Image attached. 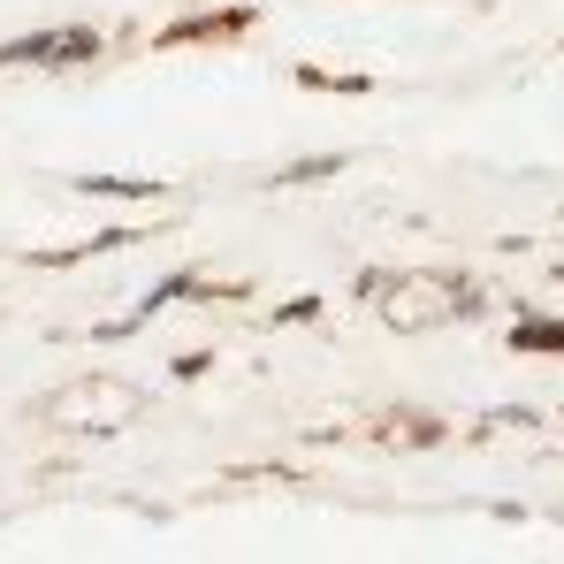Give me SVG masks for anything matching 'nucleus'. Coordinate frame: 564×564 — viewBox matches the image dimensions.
Masks as SVG:
<instances>
[{
  "mask_svg": "<svg viewBox=\"0 0 564 564\" xmlns=\"http://www.w3.org/2000/svg\"><path fill=\"white\" fill-rule=\"evenodd\" d=\"M206 367H214V351H184V359H176V381H198Z\"/></svg>",
  "mask_w": 564,
  "mask_h": 564,
  "instance_id": "nucleus-11",
  "label": "nucleus"
},
{
  "mask_svg": "<svg viewBox=\"0 0 564 564\" xmlns=\"http://www.w3.org/2000/svg\"><path fill=\"white\" fill-rule=\"evenodd\" d=\"M397 420H404V427H389V443H443V435H451L435 412H397Z\"/></svg>",
  "mask_w": 564,
  "mask_h": 564,
  "instance_id": "nucleus-9",
  "label": "nucleus"
},
{
  "mask_svg": "<svg viewBox=\"0 0 564 564\" xmlns=\"http://www.w3.org/2000/svg\"><path fill=\"white\" fill-rule=\"evenodd\" d=\"M99 54H107V31L99 23H46V31L0 39V69H85Z\"/></svg>",
  "mask_w": 564,
  "mask_h": 564,
  "instance_id": "nucleus-1",
  "label": "nucleus"
},
{
  "mask_svg": "<svg viewBox=\"0 0 564 564\" xmlns=\"http://www.w3.org/2000/svg\"><path fill=\"white\" fill-rule=\"evenodd\" d=\"M198 290H206V275H198V268H176V275L145 282L130 313H115V321H99V328H93V344H115V336H138V328H145L153 313H169V305H198Z\"/></svg>",
  "mask_w": 564,
  "mask_h": 564,
  "instance_id": "nucleus-2",
  "label": "nucleus"
},
{
  "mask_svg": "<svg viewBox=\"0 0 564 564\" xmlns=\"http://www.w3.org/2000/svg\"><path fill=\"white\" fill-rule=\"evenodd\" d=\"M153 229H130V221H115V229H93L85 245H62V252H23V268H85L99 252H130V245H145Z\"/></svg>",
  "mask_w": 564,
  "mask_h": 564,
  "instance_id": "nucleus-4",
  "label": "nucleus"
},
{
  "mask_svg": "<svg viewBox=\"0 0 564 564\" xmlns=\"http://www.w3.org/2000/svg\"><path fill=\"white\" fill-rule=\"evenodd\" d=\"M252 23H260V8H252V0H229V8H198L184 23L153 31V46H161V54H176V46H214V39H245Z\"/></svg>",
  "mask_w": 564,
  "mask_h": 564,
  "instance_id": "nucleus-3",
  "label": "nucleus"
},
{
  "mask_svg": "<svg viewBox=\"0 0 564 564\" xmlns=\"http://www.w3.org/2000/svg\"><path fill=\"white\" fill-rule=\"evenodd\" d=\"M344 169H351V153H305V161H290V169H282L275 184H282V191H297V184H328V176H344Z\"/></svg>",
  "mask_w": 564,
  "mask_h": 564,
  "instance_id": "nucleus-8",
  "label": "nucleus"
},
{
  "mask_svg": "<svg viewBox=\"0 0 564 564\" xmlns=\"http://www.w3.org/2000/svg\"><path fill=\"white\" fill-rule=\"evenodd\" d=\"M557 420H564V404H557Z\"/></svg>",
  "mask_w": 564,
  "mask_h": 564,
  "instance_id": "nucleus-12",
  "label": "nucleus"
},
{
  "mask_svg": "<svg viewBox=\"0 0 564 564\" xmlns=\"http://www.w3.org/2000/svg\"><path fill=\"white\" fill-rule=\"evenodd\" d=\"M77 198H169V176H69Z\"/></svg>",
  "mask_w": 564,
  "mask_h": 564,
  "instance_id": "nucleus-6",
  "label": "nucleus"
},
{
  "mask_svg": "<svg viewBox=\"0 0 564 564\" xmlns=\"http://www.w3.org/2000/svg\"><path fill=\"white\" fill-rule=\"evenodd\" d=\"M290 77H297L305 93H344V99L375 93V77H344V69H313V62H290Z\"/></svg>",
  "mask_w": 564,
  "mask_h": 564,
  "instance_id": "nucleus-7",
  "label": "nucleus"
},
{
  "mask_svg": "<svg viewBox=\"0 0 564 564\" xmlns=\"http://www.w3.org/2000/svg\"><path fill=\"white\" fill-rule=\"evenodd\" d=\"M290 321H321V297H290V305H275V328H290Z\"/></svg>",
  "mask_w": 564,
  "mask_h": 564,
  "instance_id": "nucleus-10",
  "label": "nucleus"
},
{
  "mask_svg": "<svg viewBox=\"0 0 564 564\" xmlns=\"http://www.w3.org/2000/svg\"><path fill=\"white\" fill-rule=\"evenodd\" d=\"M503 344H511L519 359H564V321L557 313H519Z\"/></svg>",
  "mask_w": 564,
  "mask_h": 564,
  "instance_id": "nucleus-5",
  "label": "nucleus"
}]
</instances>
